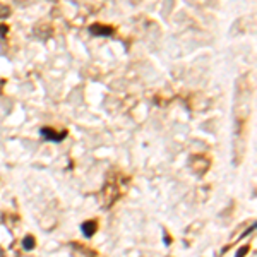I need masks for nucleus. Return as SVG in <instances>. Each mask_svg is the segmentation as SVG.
<instances>
[{
	"label": "nucleus",
	"instance_id": "nucleus-1",
	"mask_svg": "<svg viewBox=\"0 0 257 257\" xmlns=\"http://www.w3.org/2000/svg\"><path fill=\"white\" fill-rule=\"evenodd\" d=\"M40 134L45 141H50V143H60V141H64L65 138H67V132L65 131L57 132V131H53L52 127H43L40 131Z\"/></svg>",
	"mask_w": 257,
	"mask_h": 257
},
{
	"label": "nucleus",
	"instance_id": "nucleus-6",
	"mask_svg": "<svg viewBox=\"0 0 257 257\" xmlns=\"http://www.w3.org/2000/svg\"><path fill=\"white\" fill-rule=\"evenodd\" d=\"M7 31H9V28L4 26V24H0V36H6V35H7Z\"/></svg>",
	"mask_w": 257,
	"mask_h": 257
},
{
	"label": "nucleus",
	"instance_id": "nucleus-3",
	"mask_svg": "<svg viewBox=\"0 0 257 257\" xmlns=\"http://www.w3.org/2000/svg\"><path fill=\"white\" fill-rule=\"evenodd\" d=\"M96 230H98V225H96V221H84L81 225V231H82V235H84L86 238H91L94 233H96Z\"/></svg>",
	"mask_w": 257,
	"mask_h": 257
},
{
	"label": "nucleus",
	"instance_id": "nucleus-2",
	"mask_svg": "<svg viewBox=\"0 0 257 257\" xmlns=\"http://www.w3.org/2000/svg\"><path fill=\"white\" fill-rule=\"evenodd\" d=\"M113 28L111 26H105V24H91L89 26V33L94 36H111L113 35Z\"/></svg>",
	"mask_w": 257,
	"mask_h": 257
},
{
	"label": "nucleus",
	"instance_id": "nucleus-4",
	"mask_svg": "<svg viewBox=\"0 0 257 257\" xmlns=\"http://www.w3.org/2000/svg\"><path fill=\"white\" fill-rule=\"evenodd\" d=\"M36 245V240L33 235H26V237L23 238V248L24 250H31V248H35Z\"/></svg>",
	"mask_w": 257,
	"mask_h": 257
},
{
	"label": "nucleus",
	"instance_id": "nucleus-5",
	"mask_svg": "<svg viewBox=\"0 0 257 257\" xmlns=\"http://www.w3.org/2000/svg\"><path fill=\"white\" fill-rule=\"evenodd\" d=\"M247 250H248V247H242L238 250V254H237V257H245V254H247Z\"/></svg>",
	"mask_w": 257,
	"mask_h": 257
},
{
	"label": "nucleus",
	"instance_id": "nucleus-7",
	"mask_svg": "<svg viewBox=\"0 0 257 257\" xmlns=\"http://www.w3.org/2000/svg\"><path fill=\"white\" fill-rule=\"evenodd\" d=\"M0 257H4V252L2 250H0Z\"/></svg>",
	"mask_w": 257,
	"mask_h": 257
}]
</instances>
